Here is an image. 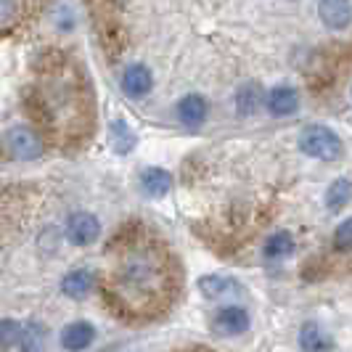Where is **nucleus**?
<instances>
[{"label":"nucleus","instance_id":"f257e3e1","mask_svg":"<svg viewBox=\"0 0 352 352\" xmlns=\"http://www.w3.org/2000/svg\"><path fill=\"white\" fill-rule=\"evenodd\" d=\"M109 254L104 297L111 310L130 320H146L170 307L175 297V265L159 241L133 230L114 241Z\"/></svg>","mask_w":352,"mask_h":352},{"label":"nucleus","instance_id":"f03ea898","mask_svg":"<svg viewBox=\"0 0 352 352\" xmlns=\"http://www.w3.org/2000/svg\"><path fill=\"white\" fill-rule=\"evenodd\" d=\"M37 127L58 146L82 141L90 130V93L80 67L69 58H43L30 88Z\"/></svg>","mask_w":352,"mask_h":352},{"label":"nucleus","instance_id":"7ed1b4c3","mask_svg":"<svg viewBox=\"0 0 352 352\" xmlns=\"http://www.w3.org/2000/svg\"><path fill=\"white\" fill-rule=\"evenodd\" d=\"M300 148L313 159H326V162H334L342 157L344 146L342 138L336 135L334 130L323 127V124H307L300 133Z\"/></svg>","mask_w":352,"mask_h":352},{"label":"nucleus","instance_id":"20e7f679","mask_svg":"<svg viewBox=\"0 0 352 352\" xmlns=\"http://www.w3.org/2000/svg\"><path fill=\"white\" fill-rule=\"evenodd\" d=\"M43 0H0V37L27 24Z\"/></svg>","mask_w":352,"mask_h":352},{"label":"nucleus","instance_id":"39448f33","mask_svg":"<svg viewBox=\"0 0 352 352\" xmlns=\"http://www.w3.org/2000/svg\"><path fill=\"white\" fill-rule=\"evenodd\" d=\"M6 146L16 159H37L43 157V138L30 127H11L6 133Z\"/></svg>","mask_w":352,"mask_h":352},{"label":"nucleus","instance_id":"423d86ee","mask_svg":"<svg viewBox=\"0 0 352 352\" xmlns=\"http://www.w3.org/2000/svg\"><path fill=\"white\" fill-rule=\"evenodd\" d=\"M67 236H69L72 244L88 247V244H93L101 236V223L90 212H74L67 220Z\"/></svg>","mask_w":352,"mask_h":352},{"label":"nucleus","instance_id":"0eeeda50","mask_svg":"<svg viewBox=\"0 0 352 352\" xmlns=\"http://www.w3.org/2000/svg\"><path fill=\"white\" fill-rule=\"evenodd\" d=\"M114 6L117 0H90V14H93L96 30L104 40V45H111L114 32H120V21L114 19Z\"/></svg>","mask_w":352,"mask_h":352},{"label":"nucleus","instance_id":"6e6552de","mask_svg":"<svg viewBox=\"0 0 352 352\" xmlns=\"http://www.w3.org/2000/svg\"><path fill=\"white\" fill-rule=\"evenodd\" d=\"M318 16L331 30H344L352 21V3L350 0H320Z\"/></svg>","mask_w":352,"mask_h":352},{"label":"nucleus","instance_id":"1a4fd4ad","mask_svg":"<svg viewBox=\"0 0 352 352\" xmlns=\"http://www.w3.org/2000/svg\"><path fill=\"white\" fill-rule=\"evenodd\" d=\"M249 323H252V320H249L247 310L230 305V307H223V310L214 316V331L223 336H236V334H241V331H247Z\"/></svg>","mask_w":352,"mask_h":352},{"label":"nucleus","instance_id":"9d476101","mask_svg":"<svg viewBox=\"0 0 352 352\" xmlns=\"http://www.w3.org/2000/svg\"><path fill=\"white\" fill-rule=\"evenodd\" d=\"M151 85H154V77H151L148 67L133 64V67L124 69V74H122L124 96H130V98H143V96L151 90Z\"/></svg>","mask_w":352,"mask_h":352},{"label":"nucleus","instance_id":"9b49d317","mask_svg":"<svg viewBox=\"0 0 352 352\" xmlns=\"http://www.w3.org/2000/svg\"><path fill=\"white\" fill-rule=\"evenodd\" d=\"M96 339V329L85 323V320H77V323H69L61 334V347L69 352H80L90 347V342Z\"/></svg>","mask_w":352,"mask_h":352},{"label":"nucleus","instance_id":"f8f14e48","mask_svg":"<svg viewBox=\"0 0 352 352\" xmlns=\"http://www.w3.org/2000/svg\"><path fill=\"white\" fill-rule=\"evenodd\" d=\"M177 120L186 124V127H191V130L199 127V124H204V120H207V101L201 96H196V93L186 96L177 104Z\"/></svg>","mask_w":352,"mask_h":352},{"label":"nucleus","instance_id":"ddd939ff","mask_svg":"<svg viewBox=\"0 0 352 352\" xmlns=\"http://www.w3.org/2000/svg\"><path fill=\"white\" fill-rule=\"evenodd\" d=\"M267 109L276 117H289L300 109V96L294 88H273L267 96Z\"/></svg>","mask_w":352,"mask_h":352},{"label":"nucleus","instance_id":"4468645a","mask_svg":"<svg viewBox=\"0 0 352 352\" xmlns=\"http://www.w3.org/2000/svg\"><path fill=\"white\" fill-rule=\"evenodd\" d=\"M16 344L21 347V352H45L48 350V329L30 320L27 326H21Z\"/></svg>","mask_w":352,"mask_h":352},{"label":"nucleus","instance_id":"2eb2a0df","mask_svg":"<svg viewBox=\"0 0 352 352\" xmlns=\"http://www.w3.org/2000/svg\"><path fill=\"white\" fill-rule=\"evenodd\" d=\"M300 347L302 352H331V336L326 334L316 323H305L300 329Z\"/></svg>","mask_w":352,"mask_h":352},{"label":"nucleus","instance_id":"dca6fc26","mask_svg":"<svg viewBox=\"0 0 352 352\" xmlns=\"http://www.w3.org/2000/svg\"><path fill=\"white\" fill-rule=\"evenodd\" d=\"M141 188L148 196L162 199L164 194H170V188H173V177H170V173H167V170L148 167V170H143V175H141Z\"/></svg>","mask_w":352,"mask_h":352},{"label":"nucleus","instance_id":"f3484780","mask_svg":"<svg viewBox=\"0 0 352 352\" xmlns=\"http://www.w3.org/2000/svg\"><path fill=\"white\" fill-rule=\"evenodd\" d=\"M90 289H93V273L90 270H72L69 276L61 281V292L72 300L88 297Z\"/></svg>","mask_w":352,"mask_h":352},{"label":"nucleus","instance_id":"a211bd4d","mask_svg":"<svg viewBox=\"0 0 352 352\" xmlns=\"http://www.w3.org/2000/svg\"><path fill=\"white\" fill-rule=\"evenodd\" d=\"M292 252H294V239H292V233H286V230L273 233L263 247V254L267 260H283V257H289Z\"/></svg>","mask_w":352,"mask_h":352},{"label":"nucleus","instance_id":"6ab92c4d","mask_svg":"<svg viewBox=\"0 0 352 352\" xmlns=\"http://www.w3.org/2000/svg\"><path fill=\"white\" fill-rule=\"evenodd\" d=\"M352 199V180L347 177H339L329 186L326 191V207L331 212H339L342 207H347V201Z\"/></svg>","mask_w":352,"mask_h":352},{"label":"nucleus","instance_id":"aec40b11","mask_svg":"<svg viewBox=\"0 0 352 352\" xmlns=\"http://www.w3.org/2000/svg\"><path fill=\"white\" fill-rule=\"evenodd\" d=\"M233 286H236V281L228 278V276H204V278H199V292L207 300H217V297L228 294V292H233Z\"/></svg>","mask_w":352,"mask_h":352},{"label":"nucleus","instance_id":"412c9836","mask_svg":"<svg viewBox=\"0 0 352 352\" xmlns=\"http://www.w3.org/2000/svg\"><path fill=\"white\" fill-rule=\"evenodd\" d=\"M260 101H263V93H260V85L257 82H247L244 88L239 90V96H236V109H239V114H254L257 109H260Z\"/></svg>","mask_w":352,"mask_h":352},{"label":"nucleus","instance_id":"4be33fe9","mask_svg":"<svg viewBox=\"0 0 352 352\" xmlns=\"http://www.w3.org/2000/svg\"><path fill=\"white\" fill-rule=\"evenodd\" d=\"M109 130H111V146H114V151H117V154H127V151H133V146H135V133L127 127V122L114 120Z\"/></svg>","mask_w":352,"mask_h":352},{"label":"nucleus","instance_id":"5701e85b","mask_svg":"<svg viewBox=\"0 0 352 352\" xmlns=\"http://www.w3.org/2000/svg\"><path fill=\"white\" fill-rule=\"evenodd\" d=\"M19 331H21V326H19L16 320H11V318H3L0 320V352L11 350L16 344Z\"/></svg>","mask_w":352,"mask_h":352},{"label":"nucleus","instance_id":"b1692460","mask_svg":"<svg viewBox=\"0 0 352 352\" xmlns=\"http://www.w3.org/2000/svg\"><path fill=\"white\" fill-rule=\"evenodd\" d=\"M334 244H336V249H352V217H347V220L334 230Z\"/></svg>","mask_w":352,"mask_h":352},{"label":"nucleus","instance_id":"393cba45","mask_svg":"<svg viewBox=\"0 0 352 352\" xmlns=\"http://www.w3.org/2000/svg\"><path fill=\"white\" fill-rule=\"evenodd\" d=\"M188 352H212V350H207V347H196V350H188Z\"/></svg>","mask_w":352,"mask_h":352}]
</instances>
